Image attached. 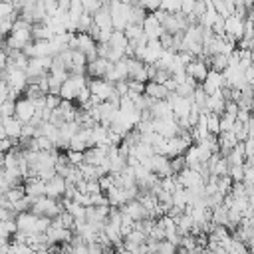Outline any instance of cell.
<instances>
[{
  "instance_id": "5bb4252c",
  "label": "cell",
  "mask_w": 254,
  "mask_h": 254,
  "mask_svg": "<svg viewBox=\"0 0 254 254\" xmlns=\"http://www.w3.org/2000/svg\"><path fill=\"white\" fill-rule=\"evenodd\" d=\"M123 212H127L133 220H143V218H147L149 216V210L145 208V204L139 200V198H133V200H129L127 204H123V206H119Z\"/></svg>"
},
{
  "instance_id": "f546056e",
  "label": "cell",
  "mask_w": 254,
  "mask_h": 254,
  "mask_svg": "<svg viewBox=\"0 0 254 254\" xmlns=\"http://www.w3.org/2000/svg\"><path fill=\"white\" fill-rule=\"evenodd\" d=\"M101 6H103L101 0H83V8H85V12H89V14H95Z\"/></svg>"
},
{
  "instance_id": "ac0fdd59",
  "label": "cell",
  "mask_w": 254,
  "mask_h": 254,
  "mask_svg": "<svg viewBox=\"0 0 254 254\" xmlns=\"http://www.w3.org/2000/svg\"><path fill=\"white\" fill-rule=\"evenodd\" d=\"M218 18H220V14L216 12V8H214L212 4H208V6H206V12L198 18V24H200V26H204V28H212V26H214V22H216Z\"/></svg>"
},
{
  "instance_id": "e0dca14e",
  "label": "cell",
  "mask_w": 254,
  "mask_h": 254,
  "mask_svg": "<svg viewBox=\"0 0 254 254\" xmlns=\"http://www.w3.org/2000/svg\"><path fill=\"white\" fill-rule=\"evenodd\" d=\"M107 44H109L111 48H115V50L123 52V54H127V50H129V46H131V42H129V38L125 36V32H123V30H113L111 40H109Z\"/></svg>"
},
{
  "instance_id": "ba28073f",
  "label": "cell",
  "mask_w": 254,
  "mask_h": 254,
  "mask_svg": "<svg viewBox=\"0 0 254 254\" xmlns=\"http://www.w3.org/2000/svg\"><path fill=\"white\" fill-rule=\"evenodd\" d=\"M36 115V103L28 97H18L16 99V117L22 123H30Z\"/></svg>"
},
{
  "instance_id": "cb8c5ba5",
  "label": "cell",
  "mask_w": 254,
  "mask_h": 254,
  "mask_svg": "<svg viewBox=\"0 0 254 254\" xmlns=\"http://www.w3.org/2000/svg\"><path fill=\"white\" fill-rule=\"evenodd\" d=\"M232 131H234V135L238 137V141H246V139L250 137V133H248V123H242V121H238V119H236Z\"/></svg>"
},
{
  "instance_id": "ffe728a7",
  "label": "cell",
  "mask_w": 254,
  "mask_h": 254,
  "mask_svg": "<svg viewBox=\"0 0 254 254\" xmlns=\"http://www.w3.org/2000/svg\"><path fill=\"white\" fill-rule=\"evenodd\" d=\"M228 222H230L228 206H224V204L214 206L212 208V224H224V226H228Z\"/></svg>"
},
{
  "instance_id": "d6986e66",
  "label": "cell",
  "mask_w": 254,
  "mask_h": 254,
  "mask_svg": "<svg viewBox=\"0 0 254 254\" xmlns=\"http://www.w3.org/2000/svg\"><path fill=\"white\" fill-rule=\"evenodd\" d=\"M210 69H216V71H224L228 65H230V56L228 54H214L210 56Z\"/></svg>"
},
{
  "instance_id": "5b68a950",
  "label": "cell",
  "mask_w": 254,
  "mask_h": 254,
  "mask_svg": "<svg viewBox=\"0 0 254 254\" xmlns=\"http://www.w3.org/2000/svg\"><path fill=\"white\" fill-rule=\"evenodd\" d=\"M210 60V58H208ZM208 60H204V58H194L189 65H187V73L190 75V77H194L198 83H202L204 79H206V75H208V71H210V62Z\"/></svg>"
},
{
  "instance_id": "e575fe53",
  "label": "cell",
  "mask_w": 254,
  "mask_h": 254,
  "mask_svg": "<svg viewBox=\"0 0 254 254\" xmlns=\"http://www.w3.org/2000/svg\"><path fill=\"white\" fill-rule=\"evenodd\" d=\"M101 2H103V4H111L113 0H101Z\"/></svg>"
},
{
  "instance_id": "1f68e13d",
  "label": "cell",
  "mask_w": 254,
  "mask_h": 254,
  "mask_svg": "<svg viewBox=\"0 0 254 254\" xmlns=\"http://www.w3.org/2000/svg\"><path fill=\"white\" fill-rule=\"evenodd\" d=\"M244 77H246V81H248V83H252V85H254V64H252V65H248V67L244 69Z\"/></svg>"
},
{
  "instance_id": "9c48e42d",
  "label": "cell",
  "mask_w": 254,
  "mask_h": 254,
  "mask_svg": "<svg viewBox=\"0 0 254 254\" xmlns=\"http://www.w3.org/2000/svg\"><path fill=\"white\" fill-rule=\"evenodd\" d=\"M22 129H24V123H22L16 115L4 117V121H2V137H10V139H14V141H20Z\"/></svg>"
},
{
  "instance_id": "2e32d148",
  "label": "cell",
  "mask_w": 254,
  "mask_h": 254,
  "mask_svg": "<svg viewBox=\"0 0 254 254\" xmlns=\"http://www.w3.org/2000/svg\"><path fill=\"white\" fill-rule=\"evenodd\" d=\"M169 89H167V85L165 83H159V81H147V85H145V95H149V97H153V99H167L169 97Z\"/></svg>"
},
{
  "instance_id": "52a82bcc",
  "label": "cell",
  "mask_w": 254,
  "mask_h": 254,
  "mask_svg": "<svg viewBox=\"0 0 254 254\" xmlns=\"http://www.w3.org/2000/svg\"><path fill=\"white\" fill-rule=\"evenodd\" d=\"M200 85H202V89H204L208 95H212V93L220 91V89L226 85V77H224V73H222V71L210 69V71H208V75H206V79H204Z\"/></svg>"
},
{
  "instance_id": "7a4b0ae2",
  "label": "cell",
  "mask_w": 254,
  "mask_h": 254,
  "mask_svg": "<svg viewBox=\"0 0 254 254\" xmlns=\"http://www.w3.org/2000/svg\"><path fill=\"white\" fill-rule=\"evenodd\" d=\"M109 10H111V20H113V28L115 30H125L131 24V20H129L131 4H123V2L113 0L109 4Z\"/></svg>"
},
{
  "instance_id": "603a6c76",
  "label": "cell",
  "mask_w": 254,
  "mask_h": 254,
  "mask_svg": "<svg viewBox=\"0 0 254 254\" xmlns=\"http://www.w3.org/2000/svg\"><path fill=\"white\" fill-rule=\"evenodd\" d=\"M181 8H183V0H161L159 10H165L169 14H177V12H181Z\"/></svg>"
},
{
  "instance_id": "d4e9b609",
  "label": "cell",
  "mask_w": 254,
  "mask_h": 254,
  "mask_svg": "<svg viewBox=\"0 0 254 254\" xmlns=\"http://www.w3.org/2000/svg\"><path fill=\"white\" fill-rule=\"evenodd\" d=\"M234 123H236V117L224 113V115L220 117V133H224V131H232V129H234Z\"/></svg>"
},
{
  "instance_id": "d6a6232c",
  "label": "cell",
  "mask_w": 254,
  "mask_h": 254,
  "mask_svg": "<svg viewBox=\"0 0 254 254\" xmlns=\"http://www.w3.org/2000/svg\"><path fill=\"white\" fill-rule=\"evenodd\" d=\"M58 4H60V10H62V12H69L71 0H58Z\"/></svg>"
},
{
  "instance_id": "30bf717a",
  "label": "cell",
  "mask_w": 254,
  "mask_h": 254,
  "mask_svg": "<svg viewBox=\"0 0 254 254\" xmlns=\"http://www.w3.org/2000/svg\"><path fill=\"white\" fill-rule=\"evenodd\" d=\"M65 190H67V181L64 177H60V175H56L54 179H50L46 183V194L52 196V198L62 200L65 196Z\"/></svg>"
},
{
  "instance_id": "3957f363",
  "label": "cell",
  "mask_w": 254,
  "mask_h": 254,
  "mask_svg": "<svg viewBox=\"0 0 254 254\" xmlns=\"http://www.w3.org/2000/svg\"><path fill=\"white\" fill-rule=\"evenodd\" d=\"M87 81H89V79H87L85 75H69V77L64 81L60 95H62L64 99L75 101V97H77V95H79V91L87 85Z\"/></svg>"
},
{
  "instance_id": "484cf974",
  "label": "cell",
  "mask_w": 254,
  "mask_h": 254,
  "mask_svg": "<svg viewBox=\"0 0 254 254\" xmlns=\"http://www.w3.org/2000/svg\"><path fill=\"white\" fill-rule=\"evenodd\" d=\"M171 167H173V173H175V175H179L183 169H187V159H185V155L173 157V159H171Z\"/></svg>"
},
{
  "instance_id": "9a60e30c",
  "label": "cell",
  "mask_w": 254,
  "mask_h": 254,
  "mask_svg": "<svg viewBox=\"0 0 254 254\" xmlns=\"http://www.w3.org/2000/svg\"><path fill=\"white\" fill-rule=\"evenodd\" d=\"M163 52H165V46H163L161 40H149V44H147V54H145V60H143V62H145V64H157Z\"/></svg>"
},
{
  "instance_id": "4dcf8cb0",
  "label": "cell",
  "mask_w": 254,
  "mask_h": 254,
  "mask_svg": "<svg viewBox=\"0 0 254 254\" xmlns=\"http://www.w3.org/2000/svg\"><path fill=\"white\" fill-rule=\"evenodd\" d=\"M224 20H226V18H222V16H220V18L214 22V26H212V32H214L216 36H224V34H226V32H224Z\"/></svg>"
},
{
  "instance_id": "f1b7e54d",
  "label": "cell",
  "mask_w": 254,
  "mask_h": 254,
  "mask_svg": "<svg viewBox=\"0 0 254 254\" xmlns=\"http://www.w3.org/2000/svg\"><path fill=\"white\" fill-rule=\"evenodd\" d=\"M129 81V93H145V81H137V79H127Z\"/></svg>"
},
{
  "instance_id": "4316f807",
  "label": "cell",
  "mask_w": 254,
  "mask_h": 254,
  "mask_svg": "<svg viewBox=\"0 0 254 254\" xmlns=\"http://www.w3.org/2000/svg\"><path fill=\"white\" fill-rule=\"evenodd\" d=\"M12 115H16V101L14 99L2 101V117H12Z\"/></svg>"
},
{
  "instance_id": "836d02e7",
  "label": "cell",
  "mask_w": 254,
  "mask_h": 254,
  "mask_svg": "<svg viewBox=\"0 0 254 254\" xmlns=\"http://www.w3.org/2000/svg\"><path fill=\"white\" fill-rule=\"evenodd\" d=\"M248 133H250V139H254V115H252V119L248 123Z\"/></svg>"
},
{
  "instance_id": "7c38bea8",
  "label": "cell",
  "mask_w": 254,
  "mask_h": 254,
  "mask_svg": "<svg viewBox=\"0 0 254 254\" xmlns=\"http://www.w3.org/2000/svg\"><path fill=\"white\" fill-rule=\"evenodd\" d=\"M93 24L99 28V30H115L113 28V20H111V10H109V4H103L95 14H93Z\"/></svg>"
},
{
  "instance_id": "d590c367",
  "label": "cell",
  "mask_w": 254,
  "mask_h": 254,
  "mask_svg": "<svg viewBox=\"0 0 254 254\" xmlns=\"http://www.w3.org/2000/svg\"><path fill=\"white\" fill-rule=\"evenodd\" d=\"M10 2H16V0H10Z\"/></svg>"
},
{
  "instance_id": "83f0119b",
  "label": "cell",
  "mask_w": 254,
  "mask_h": 254,
  "mask_svg": "<svg viewBox=\"0 0 254 254\" xmlns=\"http://www.w3.org/2000/svg\"><path fill=\"white\" fill-rule=\"evenodd\" d=\"M228 175L232 177V181H234V183L244 181V165H232V167H230V171H228Z\"/></svg>"
},
{
  "instance_id": "7402d4cb",
  "label": "cell",
  "mask_w": 254,
  "mask_h": 254,
  "mask_svg": "<svg viewBox=\"0 0 254 254\" xmlns=\"http://www.w3.org/2000/svg\"><path fill=\"white\" fill-rule=\"evenodd\" d=\"M220 117L218 113H208L206 115V125H208V131L212 135H220Z\"/></svg>"
},
{
  "instance_id": "277c9868",
  "label": "cell",
  "mask_w": 254,
  "mask_h": 254,
  "mask_svg": "<svg viewBox=\"0 0 254 254\" xmlns=\"http://www.w3.org/2000/svg\"><path fill=\"white\" fill-rule=\"evenodd\" d=\"M244 30H246V18H240V16L232 14V16H228V18L224 20V32H226V36L232 38L236 44L244 38Z\"/></svg>"
},
{
  "instance_id": "6da1fadb",
  "label": "cell",
  "mask_w": 254,
  "mask_h": 254,
  "mask_svg": "<svg viewBox=\"0 0 254 254\" xmlns=\"http://www.w3.org/2000/svg\"><path fill=\"white\" fill-rule=\"evenodd\" d=\"M87 85H89V89H91V97H93L97 103L109 101V99L113 97V93H115V83H111V81L105 79V77H89Z\"/></svg>"
},
{
  "instance_id": "44dd1931",
  "label": "cell",
  "mask_w": 254,
  "mask_h": 254,
  "mask_svg": "<svg viewBox=\"0 0 254 254\" xmlns=\"http://www.w3.org/2000/svg\"><path fill=\"white\" fill-rule=\"evenodd\" d=\"M125 36L129 38V42H139L143 36H145V30H143V24H129L125 30Z\"/></svg>"
},
{
  "instance_id": "4fadbf2b",
  "label": "cell",
  "mask_w": 254,
  "mask_h": 254,
  "mask_svg": "<svg viewBox=\"0 0 254 254\" xmlns=\"http://www.w3.org/2000/svg\"><path fill=\"white\" fill-rule=\"evenodd\" d=\"M107 157H109V147H103V145H95V147H89L85 151V163L95 165V167L105 163Z\"/></svg>"
},
{
  "instance_id": "8992f818",
  "label": "cell",
  "mask_w": 254,
  "mask_h": 254,
  "mask_svg": "<svg viewBox=\"0 0 254 254\" xmlns=\"http://www.w3.org/2000/svg\"><path fill=\"white\" fill-rule=\"evenodd\" d=\"M143 30H145V34H147L149 40H161V36L165 34V28H163V24H161V20L157 18L155 12H149L147 14V18L143 22Z\"/></svg>"
},
{
  "instance_id": "8fae6325",
  "label": "cell",
  "mask_w": 254,
  "mask_h": 254,
  "mask_svg": "<svg viewBox=\"0 0 254 254\" xmlns=\"http://www.w3.org/2000/svg\"><path fill=\"white\" fill-rule=\"evenodd\" d=\"M111 64H113V62H109V60L97 56L95 60H91V62L87 64L85 73H87V77H105L107 71H109V67H111Z\"/></svg>"
}]
</instances>
